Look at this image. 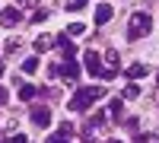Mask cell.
<instances>
[{
    "instance_id": "obj_1",
    "label": "cell",
    "mask_w": 159,
    "mask_h": 143,
    "mask_svg": "<svg viewBox=\"0 0 159 143\" xmlns=\"http://www.w3.org/2000/svg\"><path fill=\"white\" fill-rule=\"evenodd\" d=\"M105 96V89L102 86H80L76 92H73V99H70V111H86L96 99H102Z\"/></svg>"
},
{
    "instance_id": "obj_2",
    "label": "cell",
    "mask_w": 159,
    "mask_h": 143,
    "mask_svg": "<svg viewBox=\"0 0 159 143\" xmlns=\"http://www.w3.org/2000/svg\"><path fill=\"white\" fill-rule=\"evenodd\" d=\"M150 29H153L150 13H147V10H140V13H134V16H130V22H127V38H130V42H137V38H143Z\"/></svg>"
},
{
    "instance_id": "obj_3",
    "label": "cell",
    "mask_w": 159,
    "mask_h": 143,
    "mask_svg": "<svg viewBox=\"0 0 159 143\" xmlns=\"http://www.w3.org/2000/svg\"><path fill=\"white\" fill-rule=\"evenodd\" d=\"M118 60H121V57H118L115 51H108V54L102 57V80H115V73H118Z\"/></svg>"
},
{
    "instance_id": "obj_4",
    "label": "cell",
    "mask_w": 159,
    "mask_h": 143,
    "mask_svg": "<svg viewBox=\"0 0 159 143\" xmlns=\"http://www.w3.org/2000/svg\"><path fill=\"white\" fill-rule=\"evenodd\" d=\"M57 48H61V54L67 57V60H70V57H76V45L70 42V35H57Z\"/></svg>"
},
{
    "instance_id": "obj_5",
    "label": "cell",
    "mask_w": 159,
    "mask_h": 143,
    "mask_svg": "<svg viewBox=\"0 0 159 143\" xmlns=\"http://www.w3.org/2000/svg\"><path fill=\"white\" fill-rule=\"evenodd\" d=\"M86 70L92 76H102V57L96 54V51H86Z\"/></svg>"
},
{
    "instance_id": "obj_6",
    "label": "cell",
    "mask_w": 159,
    "mask_h": 143,
    "mask_svg": "<svg viewBox=\"0 0 159 143\" xmlns=\"http://www.w3.org/2000/svg\"><path fill=\"white\" fill-rule=\"evenodd\" d=\"M57 76H67V80L73 83V80H76V76H80V64H76V60L70 57L67 64H64V67H57Z\"/></svg>"
},
{
    "instance_id": "obj_7",
    "label": "cell",
    "mask_w": 159,
    "mask_h": 143,
    "mask_svg": "<svg viewBox=\"0 0 159 143\" xmlns=\"http://www.w3.org/2000/svg\"><path fill=\"white\" fill-rule=\"evenodd\" d=\"M16 22H19V7L0 10V25H16Z\"/></svg>"
},
{
    "instance_id": "obj_8",
    "label": "cell",
    "mask_w": 159,
    "mask_h": 143,
    "mask_svg": "<svg viewBox=\"0 0 159 143\" xmlns=\"http://www.w3.org/2000/svg\"><path fill=\"white\" fill-rule=\"evenodd\" d=\"M32 124L35 127H48L51 124V111L48 108H32Z\"/></svg>"
},
{
    "instance_id": "obj_9",
    "label": "cell",
    "mask_w": 159,
    "mask_h": 143,
    "mask_svg": "<svg viewBox=\"0 0 159 143\" xmlns=\"http://www.w3.org/2000/svg\"><path fill=\"white\" fill-rule=\"evenodd\" d=\"M111 16H115V10H111L108 3H99V7H96V25H105Z\"/></svg>"
},
{
    "instance_id": "obj_10",
    "label": "cell",
    "mask_w": 159,
    "mask_h": 143,
    "mask_svg": "<svg viewBox=\"0 0 159 143\" xmlns=\"http://www.w3.org/2000/svg\"><path fill=\"white\" fill-rule=\"evenodd\" d=\"M35 96H38V86H32V83H22V86H19V99H22V102H32Z\"/></svg>"
},
{
    "instance_id": "obj_11",
    "label": "cell",
    "mask_w": 159,
    "mask_h": 143,
    "mask_svg": "<svg viewBox=\"0 0 159 143\" xmlns=\"http://www.w3.org/2000/svg\"><path fill=\"white\" fill-rule=\"evenodd\" d=\"M127 76H130V80H140V76H147V67H143V64H130Z\"/></svg>"
},
{
    "instance_id": "obj_12",
    "label": "cell",
    "mask_w": 159,
    "mask_h": 143,
    "mask_svg": "<svg viewBox=\"0 0 159 143\" xmlns=\"http://www.w3.org/2000/svg\"><path fill=\"white\" fill-rule=\"evenodd\" d=\"M108 111H111V118H121V114H124V102L121 99H111L108 102Z\"/></svg>"
},
{
    "instance_id": "obj_13",
    "label": "cell",
    "mask_w": 159,
    "mask_h": 143,
    "mask_svg": "<svg viewBox=\"0 0 159 143\" xmlns=\"http://www.w3.org/2000/svg\"><path fill=\"white\" fill-rule=\"evenodd\" d=\"M38 70V57H29V60H22V73H35Z\"/></svg>"
},
{
    "instance_id": "obj_14",
    "label": "cell",
    "mask_w": 159,
    "mask_h": 143,
    "mask_svg": "<svg viewBox=\"0 0 159 143\" xmlns=\"http://www.w3.org/2000/svg\"><path fill=\"white\" fill-rule=\"evenodd\" d=\"M48 48H51V38H45V35L35 38V51H38V54H42V51H48Z\"/></svg>"
},
{
    "instance_id": "obj_15",
    "label": "cell",
    "mask_w": 159,
    "mask_h": 143,
    "mask_svg": "<svg viewBox=\"0 0 159 143\" xmlns=\"http://www.w3.org/2000/svg\"><path fill=\"white\" fill-rule=\"evenodd\" d=\"M45 143H70V137H67V134H51Z\"/></svg>"
},
{
    "instance_id": "obj_16",
    "label": "cell",
    "mask_w": 159,
    "mask_h": 143,
    "mask_svg": "<svg viewBox=\"0 0 159 143\" xmlns=\"http://www.w3.org/2000/svg\"><path fill=\"white\" fill-rule=\"evenodd\" d=\"M140 96V86H134V83H130L127 89H124V99H137Z\"/></svg>"
},
{
    "instance_id": "obj_17",
    "label": "cell",
    "mask_w": 159,
    "mask_h": 143,
    "mask_svg": "<svg viewBox=\"0 0 159 143\" xmlns=\"http://www.w3.org/2000/svg\"><path fill=\"white\" fill-rule=\"evenodd\" d=\"M67 32H70V35H83V32H86V25H83V22H73Z\"/></svg>"
},
{
    "instance_id": "obj_18",
    "label": "cell",
    "mask_w": 159,
    "mask_h": 143,
    "mask_svg": "<svg viewBox=\"0 0 159 143\" xmlns=\"http://www.w3.org/2000/svg\"><path fill=\"white\" fill-rule=\"evenodd\" d=\"M45 16H48L45 10H35V13H32V22H35V25H38V22H45Z\"/></svg>"
},
{
    "instance_id": "obj_19",
    "label": "cell",
    "mask_w": 159,
    "mask_h": 143,
    "mask_svg": "<svg viewBox=\"0 0 159 143\" xmlns=\"http://www.w3.org/2000/svg\"><path fill=\"white\" fill-rule=\"evenodd\" d=\"M7 143H25V134H10Z\"/></svg>"
},
{
    "instance_id": "obj_20",
    "label": "cell",
    "mask_w": 159,
    "mask_h": 143,
    "mask_svg": "<svg viewBox=\"0 0 159 143\" xmlns=\"http://www.w3.org/2000/svg\"><path fill=\"white\" fill-rule=\"evenodd\" d=\"M61 134H67V137H73V124H70V121H64V124H61Z\"/></svg>"
},
{
    "instance_id": "obj_21",
    "label": "cell",
    "mask_w": 159,
    "mask_h": 143,
    "mask_svg": "<svg viewBox=\"0 0 159 143\" xmlns=\"http://www.w3.org/2000/svg\"><path fill=\"white\" fill-rule=\"evenodd\" d=\"M86 3H89V0H70V10H83Z\"/></svg>"
},
{
    "instance_id": "obj_22",
    "label": "cell",
    "mask_w": 159,
    "mask_h": 143,
    "mask_svg": "<svg viewBox=\"0 0 159 143\" xmlns=\"http://www.w3.org/2000/svg\"><path fill=\"white\" fill-rule=\"evenodd\" d=\"M16 48H19V38H10V42H7V51L13 54V51H16Z\"/></svg>"
},
{
    "instance_id": "obj_23",
    "label": "cell",
    "mask_w": 159,
    "mask_h": 143,
    "mask_svg": "<svg viewBox=\"0 0 159 143\" xmlns=\"http://www.w3.org/2000/svg\"><path fill=\"white\" fill-rule=\"evenodd\" d=\"M16 7H38V0H16Z\"/></svg>"
},
{
    "instance_id": "obj_24",
    "label": "cell",
    "mask_w": 159,
    "mask_h": 143,
    "mask_svg": "<svg viewBox=\"0 0 159 143\" xmlns=\"http://www.w3.org/2000/svg\"><path fill=\"white\" fill-rule=\"evenodd\" d=\"M137 143H153V137H147V134H137Z\"/></svg>"
},
{
    "instance_id": "obj_25",
    "label": "cell",
    "mask_w": 159,
    "mask_h": 143,
    "mask_svg": "<svg viewBox=\"0 0 159 143\" xmlns=\"http://www.w3.org/2000/svg\"><path fill=\"white\" fill-rule=\"evenodd\" d=\"M0 105H7V89L0 86Z\"/></svg>"
},
{
    "instance_id": "obj_26",
    "label": "cell",
    "mask_w": 159,
    "mask_h": 143,
    "mask_svg": "<svg viewBox=\"0 0 159 143\" xmlns=\"http://www.w3.org/2000/svg\"><path fill=\"white\" fill-rule=\"evenodd\" d=\"M156 86H159V73H156Z\"/></svg>"
},
{
    "instance_id": "obj_27",
    "label": "cell",
    "mask_w": 159,
    "mask_h": 143,
    "mask_svg": "<svg viewBox=\"0 0 159 143\" xmlns=\"http://www.w3.org/2000/svg\"><path fill=\"white\" fill-rule=\"evenodd\" d=\"M108 143H121V140H108Z\"/></svg>"
},
{
    "instance_id": "obj_28",
    "label": "cell",
    "mask_w": 159,
    "mask_h": 143,
    "mask_svg": "<svg viewBox=\"0 0 159 143\" xmlns=\"http://www.w3.org/2000/svg\"><path fill=\"white\" fill-rule=\"evenodd\" d=\"M0 76H3V67H0Z\"/></svg>"
}]
</instances>
